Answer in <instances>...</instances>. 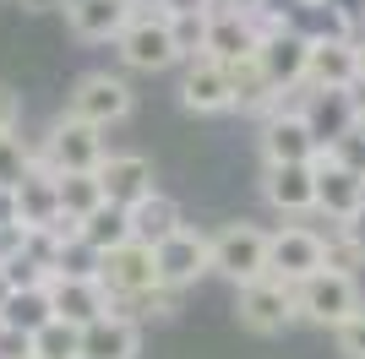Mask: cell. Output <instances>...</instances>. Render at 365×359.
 Instances as JSON below:
<instances>
[{"label": "cell", "mask_w": 365, "mask_h": 359, "mask_svg": "<svg viewBox=\"0 0 365 359\" xmlns=\"http://www.w3.org/2000/svg\"><path fill=\"white\" fill-rule=\"evenodd\" d=\"M207 272H224L235 288L267 278V229L224 224L218 234H207Z\"/></svg>", "instance_id": "6da1fadb"}, {"label": "cell", "mask_w": 365, "mask_h": 359, "mask_svg": "<svg viewBox=\"0 0 365 359\" xmlns=\"http://www.w3.org/2000/svg\"><path fill=\"white\" fill-rule=\"evenodd\" d=\"M33 164H44L49 175H93V169L104 164V131L61 115L49 125V136L33 147Z\"/></svg>", "instance_id": "7a4b0ae2"}, {"label": "cell", "mask_w": 365, "mask_h": 359, "mask_svg": "<svg viewBox=\"0 0 365 359\" xmlns=\"http://www.w3.org/2000/svg\"><path fill=\"white\" fill-rule=\"evenodd\" d=\"M354 311H360V283L344 278V272H317V278L294 283V321H311V327H344Z\"/></svg>", "instance_id": "3957f363"}, {"label": "cell", "mask_w": 365, "mask_h": 359, "mask_svg": "<svg viewBox=\"0 0 365 359\" xmlns=\"http://www.w3.org/2000/svg\"><path fill=\"white\" fill-rule=\"evenodd\" d=\"M66 115L93 125V131H109V125H120L131 115V88L109 71H88V76H76L71 98H66Z\"/></svg>", "instance_id": "277c9868"}, {"label": "cell", "mask_w": 365, "mask_h": 359, "mask_svg": "<svg viewBox=\"0 0 365 359\" xmlns=\"http://www.w3.org/2000/svg\"><path fill=\"white\" fill-rule=\"evenodd\" d=\"M98 288L109 294L115 311H120V299L131 305V299H142L148 288H158L153 251H148V245H137V239H125V245H115L109 256H98Z\"/></svg>", "instance_id": "5b68a950"}, {"label": "cell", "mask_w": 365, "mask_h": 359, "mask_svg": "<svg viewBox=\"0 0 365 359\" xmlns=\"http://www.w3.org/2000/svg\"><path fill=\"white\" fill-rule=\"evenodd\" d=\"M322 272V234L317 229H300V224H284L267 234V278H278L284 288L305 283Z\"/></svg>", "instance_id": "8992f818"}, {"label": "cell", "mask_w": 365, "mask_h": 359, "mask_svg": "<svg viewBox=\"0 0 365 359\" xmlns=\"http://www.w3.org/2000/svg\"><path fill=\"white\" fill-rule=\"evenodd\" d=\"M115 49H120V60L131 71H169L180 60L175 55V38H169V22L158 11H131V22L120 28Z\"/></svg>", "instance_id": "52a82bcc"}, {"label": "cell", "mask_w": 365, "mask_h": 359, "mask_svg": "<svg viewBox=\"0 0 365 359\" xmlns=\"http://www.w3.org/2000/svg\"><path fill=\"white\" fill-rule=\"evenodd\" d=\"M311 180H317V212L338 218V229H354V218H365V180L354 169H344L327 152H317L311 158Z\"/></svg>", "instance_id": "ba28073f"}, {"label": "cell", "mask_w": 365, "mask_h": 359, "mask_svg": "<svg viewBox=\"0 0 365 359\" xmlns=\"http://www.w3.org/2000/svg\"><path fill=\"white\" fill-rule=\"evenodd\" d=\"M235 311H240V327L245 332H257V338H278V332L294 321V288H284L278 278H257V283L240 288Z\"/></svg>", "instance_id": "9c48e42d"}, {"label": "cell", "mask_w": 365, "mask_h": 359, "mask_svg": "<svg viewBox=\"0 0 365 359\" xmlns=\"http://www.w3.org/2000/svg\"><path fill=\"white\" fill-rule=\"evenodd\" d=\"M93 180H98L109 207L131 212L137 202L153 196V158H142V152H104V164L93 169Z\"/></svg>", "instance_id": "30bf717a"}, {"label": "cell", "mask_w": 365, "mask_h": 359, "mask_svg": "<svg viewBox=\"0 0 365 359\" xmlns=\"http://www.w3.org/2000/svg\"><path fill=\"white\" fill-rule=\"evenodd\" d=\"M153 272H158V288H169V294L191 288L202 272H207V234L180 229V234H169L164 245H153Z\"/></svg>", "instance_id": "8fae6325"}, {"label": "cell", "mask_w": 365, "mask_h": 359, "mask_svg": "<svg viewBox=\"0 0 365 359\" xmlns=\"http://www.w3.org/2000/svg\"><path fill=\"white\" fill-rule=\"evenodd\" d=\"M360 82L354 71V38H305V88L349 93Z\"/></svg>", "instance_id": "7c38bea8"}, {"label": "cell", "mask_w": 365, "mask_h": 359, "mask_svg": "<svg viewBox=\"0 0 365 359\" xmlns=\"http://www.w3.org/2000/svg\"><path fill=\"white\" fill-rule=\"evenodd\" d=\"M49 294V316L55 321H66V327H93L98 316H109L115 305H109V294L98 288V278H49L44 283Z\"/></svg>", "instance_id": "4fadbf2b"}, {"label": "cell", "mask_w": 365, "mask_h": 359, "mask_svg": "<svg viewBox=\"0 0 365 359\" xmlns=\"http://www.w3.org/2000/svg\"><path fill=\"white\" fill-rule=\"evenodd\" d=\"M137 354H142V327L125 311H109L76 332V359H137Z\"/></svg>", "instance_id": "5bb4252c"}, {"label": "cell", "mask_w": 365, "mask_h": 359, "mask_svg": "<svg viewBox=\"0 0 365 359\" xmlns=\"http://www.w3.org/2000/svg\"><path fill=\"white\" fill-rule=\"evenodd\" d=\"M317 136L305 131V120L294 115V109H273V115L262 120V158H267V169L278 164H311L317 158Z\"/></svg>", "instance_id": "9a60e30c"}, {"label": "cell", "mask_w": 365, "mask_h": 359, "mask_svg": "<svg viewBox=\"0 0 365 359\" xmlns=\"http://www.w3.org/2000/svg\"><path fill=\"white\" fill-rule=\"evenodd\" d=\"M11 202H16V224L33 229V234H49V229L66 218V212H61V196H55V175H49L44 164H33L28 175L16 180Z\"/></svg>", "instance_id": "2e32d148"}, {"label": "cell", "mask_w": 365, "mask_h": 359, "mask_svg": "<svg viewBox=\"0 0 365 359\" xmlns=\"http://www.w3.org/2000/svg\"><path fill=\"white\" fill-rule=\"evenodd\" d=\"M284 109H294V115L305 120V131L317 136V147H333L338 136L354 125L349 93H317V88H305V93H300V104H284Z\"/></svg>", "instance_id": "e0dca14e"}, {"label": "cell", "mask_w": 365, "mask_h": 359, "mask_svg": "<svg viewBox=\"0 0 365 359\" xmlns=\"http://www.w3.org/2000/svg\"><path fill=\"white\" fill-rule=\"evenodd\" d=\"M257 55V22L240 11H218L207 16V38H202V60L213 66H235V60H251Z\"/></svg>", "instance_id": "ac0fdd59"}, {"label": "cell", "mask_w": 365, "mask_h": 359, "mask_svg": "<svg viewBox=\"0 0 365 359\" xmlns=\"http://www.w3.org/2000/svg\"><path fill=\"white\" fill-rule=\"evenodd\" d=\"M262 196L267 207L284 212V218H300V212H317V180H311V164H278L262 175Z\"/></svg>", "instance_id": "d6986e66"}, {"label": "cell", "mask_w": 365, "mask_h": 359, "mask_svg": "<svg viewBox=\"0 0 365 359\" xmlns=\"http://www.w3.org/2000/svg\"><path fill=\"white\" fill-rule=\"evenodd\" d=\"M61 11H66V22H71L76 38L104 44V38H120V28L131 22L137 6H125V0H66Z\"/></svg>", "instance_id": "ffe728a7"}, {"label": "cell", "mask_w": 365, "mask_h": 359, "mask_svg": "<svg viewBox=\"0 0 365 359\" xmlns=\"http://www.w3.org/2000/svg\"><path fill=\"white\" fill-rule=\"evenodd\" d=\"M180 104L191 109V115H224V109H235V104H229V76H224V66H213V60H185Z\"/></svg>", "instance_id": "44dd1931"}, {"label": "cell", "mask_w": 365, "mask_h": 359, "mask_svg": "<svg viewBox=\"0 0 365 359\" xmlns=\"http://www.w3.org/2000/svg\"><path fill=\"white\" fill-rule=\"evenodd\" d=\"M125 224H131V239H137V245H148V251L185 229V224H180V202H169V196H158V191L125 212Z\"/></svg>", "instance_id": "7402d4cb"}, {"label": "cell", "mask_w": 365, "mask_h": 359, "mask_svg": "<svg viewBox=\"0 0 365 359\" xmlns=\"http://www.w3.org/2000/svg\"><path fill=\"white\" fill-rule=\"evenodd\" d=\"M229 76V104L240 109V115H273L284 98H278L273 88H267V76L257 71V60H235V66H224Z\"/></svg>", "instance_id": "603a6c76"}, {"label": "cell", "mask_w": 365, "mask_h": 359, "mask_svg": "<svg viewBox=\"0 0 365 359\" xmlns=\"http://www.w3.org/2000/svg\"><path fill=\"white\" fill-rule=\"evenodd\" d=\"M55 316H49V294L44 288H11V294H0V327H11V332H38L49 327Z\"/></svg>", "instance_id": "cb8c5ba5"}, {"label": "cell", "mask_w": 365, "mask_h": 359, "mask_svg": "<svg viewBox=\"0 0 365 359\" xmlns=\"http://www.w3.org/2000/svg\"><path fill=\"white\" fill-rule=\"evenodd\" d=\"M76 239L88 245V251H98V256H109L115 245H125L131 239V224H125V212L120 207H93L88 218H76Z\"/></svg>", "instance_id": "d4e9b609"}, {"label": "cell", "mask_w": 365, "mask_h": 359, "mask_svg": "<svg viewBox=\"0 0 365 359\" xmlns=\"http://www.w3.org/2000/svg\"><path fill=\"white\" fill-rule=\"evenodd\" d=\"M55 196H61V212L66 218H88L93 207H104V191H98V180L93 175H55Z\"/></svg>", "instance_id": "484cf974"}, {"label": "cell", "mask_w": 365, "mask_h": 359, "mask_svg": "<svg viewBox=\"0 0 365 359\" xmlns=\"http://www.w3.org/2000/svg\"><path fill=\"white\" fill-rule=\"evenodd\" d=\"M360 267H365V239L354 234V229H338V234L322 239V272H344V278H354Z\"/></svg>", "instance_id": "4316f807"}, {"label": "cell", "mask_w": 365, "mask_h": 359, "mask_svg": "<svg viewBox=\"0 0 365 359\" xmlns=\"http://www.w3.org/2000/svg\"><path fill=\"white\" fill-rule=\"evenodd\" d=\"M49 278H98V251H88L82 239H61L49 251Z\"/></svg>", "instance_id": "83f0119b"}, {"label": "cell", "mask_w": 365, "mask_h": 359, "mask_svg": "<svg viewBox=\"0 0 365 359\" xmlns=\"http://www.w3.org/2000/svg\"><path fill=\"white\" fill-rule=\"evenodd\" d=\"M33 169V147L22 142L16 131L0 136V191H16V180Z\"/></svg>", "instance_id": "f1b7e54d"}, {"label": "cell", "mask_w": 365, "mask_h": 359, "mask_svg": "<svg viewBox=\"0 0 365 359\" xmlns=\"http://www.w3.org/2000/svg\"><path fill=\"white\" fill-rule=\"evenodd\" d=\"M33 359H76V327H66V321L38 327L33 332Z\"/></svg>", "instance_id": "f546056e"}, {"label": "cell", "mask_w": 365, "mask_h": 359, "mask_svg": "<svg viewBox=\"0 0 365 359\" xmlns=\"http://www.w3.org/2000/svg\"><path fill=\"white\" fill-rule=\"evenodd\" d=\"M207 16H213V11H207ZM207 16H164V22H169V38H175V55H180V60H202Z\"/></svg>", "instance_id": "4dcf8cb0"}, {"label": "cell", "mask_w": 365, "mask_h": 359, "mask_svg": "<svg viewBox=\"0 0 365 359\" xmlns=\"http://www.w3.org/2000/svg\"><path fill=\"white\" fill-rule=\"evenodd\" d=\"M327 152V158H333V164H344V169H354V175L365 180V120H354L349 131L338 136L333 147H322Z\"/></svg>", "instance_id": "1f68e13d"}, {"label": "cell", "mask_w": 365, "mask_h": 359, "mask_svg": "<svg viewBox=\"0 0 365 359\" xmlns=\"http://www.w3.org/2000/svg\"><path fill=\"white\" fill-rule=\"evenodd\" d=\"M333 338H338V354L344 359H365V305L344 321V327H333Z\"/></svg>", "instance_id": "d6a6232c"}, {"label": "cell", "mask_w": 365, "mask_h": 359, "mask_svg": "<svg viewBox=\"0 0 365 359\" xmlns=\"http://www.w3.org/2000/svg\"><path fill=\"white\" fill-rule=\"evenodd\" d=\"M153 11L158 16H207L213 0H153Z\"/></svg>", "instance_id": "836d02e7"}, {"label": "cell", "mask_w": 365, "mask_h": 359, "mask_svg": "<svg viewBox=\"0 0 365 359\" xmlns=\"http://www.w3.org/2000/svg\"><path fill=\"white\" fill-rule=\"evenodd\" d=\"M16 125H22V98H16V88L0 82V136L16 131Z\"/></svg>", "instance_id": "e575fe53"}, {"label": "cell", "mask_w": 365, "mask_h": 359, "mask_svg": "<svg viewBox=\"0 0 365 359\" xmlns=\"http://www.w3.org/2000/svg\"><path fill=\"white\" fill-rule=\"evenodd\" d=\"M0 359H33V338H28V332L0 327Z\"/></svg>", "instance_id": "d590c367"}, {"label": "cell", "mask_w": 365, "mask_h": 359, "mask_svg": "<svg viewBox=\"0 0 365 359\" xmlns=\"http://www.w3.org/2000/svg\"><path fill=\"white\" fill-rule=\"evenodd\" d=\"M22 251H28V229H22V224L0 229V267H6V261H16Z\"/></svg>", "instance_id": "8d00e7d4"}, {"label": "cell", "mask_w": 365, "mask_h": 359, "mask_svg": "<svg viewBox=\"0 0 365 359\" xmlns=\"http://www.w3.org/2000/svg\"><path fill=\"white\" fill-rule=\"evenodd\" d=\"M218 11H240V16H257V11H267V0H213Z\"/></svg>", "instance_id": "74e56055"}, {"label": "cell", "mask_w": 365, "mask_h": 359, "mask_svg": "<svg viewBox=\"0 0 365 359\" xmlns=\"http://www.w3.org/2000/svg\"><path fill=\"white\" fill-rule=\"evenodd\" d=\"M16 224V202H11V191H0V229H11Z\"/></svg>", "instance_id": "f35d334b"}, {"label": "cell", "mask_w": 365, "mask_h": 359, "mask_svg": "<svg viewBox=\"0 0 365 359\" xmlns=\"http://www.w3.org/2000/svg\"><path fill=\"white\" fill-rule=\"evenodd\" d=\"M16 6H22V11H61L66 0H16Z\"/></svg>", "instance_id": "ab89813d"}, {"label": "cell", "mask_w": 365, "mask_h": 359, "mask_svg": "<svg viewBox=\"0 0 365 359\" xmlns=\"http://www.w3.org/2000/svg\"><path fill=\"white\" fill-rule=\"evenodd\" d=\"M354 71H360V82H365V38H354Z\"/></svg>", "instance_id": "60d3db41"}, {"label": "cell", "mask_w": 365, "mask_h": 359, "mask_svg": "<svg viewBox=\"0 0 365 359\" xmlns=\"http://www.w3.org/2000/svg\"><path fill=\"white\" fill-rule=\"evenodd\" d=\"M125 6H137V11H148V6H153V0H125Z\"/></svg>", "instance_id": "b9f144b4"}, {"label": "cell", "mask_w": 365, "mask_h": 359, "mask_svg": "<svg viewBox=\"0 0 365 359\" xmlns=\"http://www.w3.org/2000/svg\"><path fill=\"white\" fill-rule=\"evenodd\" d=\"M300 6H311V0H300Z\"/></svg>", "instance_id": "7bdbcfd3"}]
</instances>
